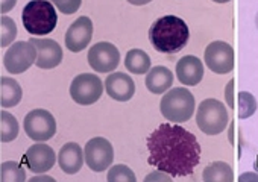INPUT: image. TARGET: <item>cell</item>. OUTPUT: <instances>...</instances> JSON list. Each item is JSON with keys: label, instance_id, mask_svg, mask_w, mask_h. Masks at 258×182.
Wrapping results in <instances>:
<instances>
[{"label": "cell", "instance_id": "obj_15", "mask_svg": "<svg viewBox=\"0 0 258 182\" xmlns=\"http://www.w3.org/2000/svg\"><path fill=\"white\" fill-rule=\"evenodd\" d=\"M105 88L108 96L117 102H127L136 94V84L133 78L123 72H115L108 75L105 81Z\"/></svg>", "mask_w": 258, "mask_h": 182}, {"label": "cell", "instance_id": "obj_20", "mask_svg": "<svg viewBox=\"0 0 258 182\" xmlns=\"http://www.w3.org/2000/svg\"><path fill=\"white\" fill-rule=\"evenodd\" d=\"M124 67L129 73L145 75L151 70V58L145 50L131 49L124 56Z\"/></svg>", "mask_w": 258, "mask_h": 182}, {"label": "cell", "instance_id": "obj_5", "mask_svg": "<svg viewBox=\"0 0 258 182\" xmlns=\"http://www.w3.org/2000/svg\"><path fill=\"white\" fill-rule=\"evenodd\" d=\"M229 117L225 105L216 99H205L198 106L196 123L199 129L207 135L222 134L228 126Z\"/></svg>", "mask_w": 258, "mask_h": 182}, {"label": "cell", "instance_id": "obj_8", "mask_svg": "<svg viewBox=\"0 0 258 182\" xmlns=\"http://www.w3.org/2000/svg\"><path fill=\"white\" fill-rule=\"evenodd\" d=\"M25 131L34 141H47L56 132V120L46 109H32L23 122Z\"/></svg>", "mask_w": 258, "mask_h": 182}, {"label": "cell", "instance_id": "obj_10", "mask_svg": "<svg viewBox=\"0 0 258 182\" xmlns=\"http://www.w3.org/2000/svg\"><path fill=\"white\" fill-rule=\"evenodd\" d=\"M85 162L93 171H103L106 170L114 159V149L106 138L94 137L91 138L84 149Z\"/></svg>", "mask_w": 258, "mask_h": 182}, {"label": "cell", "instance_id": "obj_32", "mask_svg": "<svg viewBox=\"0 0 258 182\" xmlns=\"http://www.w3.org/2000/svg\"><path fill=\"white\" fill-rule=\"evenodd\" d=\"M131 5H136V7H143V5H148L152 0H127Z\"/></svg>", "mask_w": 258, "mask_h": 182}, {"label": "cell", "instance_id": "obj_2", "mask_svg": "<svg viewBox=\"0 0 258 182\" xmlns=\"http://www.w3.org/2000/svg\"><path fill=\"white\" fill-rule=\"evenodd\" d=\"M190 38L187 23L176 16H164L154 22L149 29V40L155 50L161 53H178L181 52Z\"/></svg>", "mask_w": 258, "mask_h": 182}, {"label": "cell", "instance_id": "obj_23", "mask_svg": "<svg viewBox=\"0 0 258 182\" xmlns=\"http://www.w3.org/2000/svg\"><path fill=\"white\" fill-rule=\"evenodd\" d=\"M0 170H2V174H0L2 182H25L26 180V171L20 162L7 161L2 164Z\"/></svg>", "mask_w": 258, "mask_h": 182}, {"label": "cell", "instance_id": "obj_26", "mask_svg": "<svg viewBox=\"0 0 258 182\" xmlns=\"http://www.w3.org/2000/svg\"><path fill=\"white\" fill-rule=\"evenodd\" d=\"M0 25H2V40H0V46L7 47L10 46L17 35V26L14 23V20L8 16H2V20H0Z\"/></svg>", "mask_w": 258, "mask_h": 182}, {"label": "cell", "instance_id": "obj_13", "mask_svg": "<svg viewBox=\"0 0 258 182\" xmlns=\"http://www.w3.org/2000/svg\"><path fill=\"white\" fill-rule=\"evenodd\" d=\"M93 38V22L82 16L78 20H75L70 28L66 32V47L73 52H82L84 49H87L88 43Z\"/></svg>", "mask_w": 258, "mask_h": 182}, {"label": "cell", "instance_id": "obj_31", "mask_svg": "<svg viewBox=\"0 0 258 182\" xmlns=\"http://www.w3.org/2000/svg\"><path fill=\"white\" fill-rule=\"evenodd\" d=\"M238 180H256L258 182V173L255 171V173H244V174H241L240 177H238Z\"/></svg>", "mask_w": 258, "mask_h": 182}, {"label": "cell", "instance_id": "obj_33", "mask_svg": "<svg viewBox=\"0 0 258 182\" xmlns=\"http://www.w3.org/2000/svg\"><path fill=\"white\" fill-rule=\"evenodd\" d=\"M38 180H49V182H53V177H50V176H41V174L38 173V176H35V177L31 179V182H38Z\"/></svg>", "mask_w": 258, "mask_h": 182}, {"label": "cell", "instance_id": "obj_22", "mask_svg": "<svg viewBox=\"0 0 258 182\" xmlns=\"http://www.w3.org/2000/svg\"><path fill=\"white\" fill-rule=\"evenodd\" d=\"M0 120H2V131H0V140H2V143H10V141L16 140L19 135L17 118L11 112L2 109Z\"/></svg>", "mask_w": 258, "mask_h": 182}, {"label": "cell", "instance_id": "obj_7", "mask_svg": "<svg viewBox=\"0 0 258 182\" xmlns=\"http://www.w3.org/2000/svg\"><path fill=\"white\" fill-rule=\"evenodd\" d=\"M204 61L213 73L226 75L235 67V52L225 41H213L205 49Z\"/></svg>", "mask_w": 258, "mask_h": 182}, {"label": "cell", "instance_id": "obj_28", "mask_svg": "<svg viewBox=\"0 0 258 182\" xmlns=\"http://www.w3.org/2000/svg\"><path fill=\"white\" fill-rule=\"evenodd\" d=\"M170 177L172 176L169 173H164V171L158 170V171H155L152 174H148L145 177V182H151V180H170Z\"/></svg>", "mask_w": 258, "mask_h": 182}, {"label": "cell", "instance_id": "obj_11", "mask_svg": "<svg viewBox=\"0 0 258 182\" xmlns=\"http://www.w3.org/2000/svg\"><path fill=\"white\" fill-rule=\"evenodd\" d=\"M87 59H88L90 67L94 72L111 73L120 64V52L114 44L108 41H102V43L94 44L88 50Z\"/></svg>", "mask_w": 258, "mask_h": 182}, {"label": "cell", "instance_id": "obj_16", "mask_svg": "<svg viewBox=\"0 0 258 182\" xmlns=\"http://www.w3.org/2000/svg\"><path fill=\"white\" fill-rule=\"evenodd\" d=\"M176 76L182 85H198L204 78V66L198 56L187 55L176 64Z\"/></svg>", "mask_w": 258, "mask_h": 182}, {"label": "cell", "instance_id": "obj_19", "mask_svg": "<svg viewBox=\"0 0 258 182\" xmlns=\"http://www.w3.org/2000/svg\"><path fill=\"white\" fill-rule=\"evenodd\" d=\"M0 87H2V91H0V103H2V108H13L16 105H19V102L22 100V87L20 84L13 79V78H2L0 79Z\"/></svg>", "mask_w": 258, "mask_h": 182}, {"label": "cell", "instance_id": "obj_9", "mask_svg": "<svg viewBox=\"0 0 258 182\" xmlns=\"http://www.w3.org/2000/svg\"><path fill=\"white\" fill-rule=\"evenodd\" d=\"M37 55V49L31 41H17L4 56L5 69L13 75L25 73L32 64H35Z\"/></svg>", "mask_w": 258, "mask_h": 182}, {"label": "cell", "instance_id": "obj_17", "mask_svg": "<svg viewBox=\"0 0 258 182\" xmlns=\"http://www.w3.org/2000/svg\"><path fill=\"white\" fill-rule=\"evenodd\" d=\"M85 161V155L78 143H67L61 147L58 155V162L62 171L69 174H75L82 168Z\"/></svg>", "mask_w": 258, "mask_h": 182}, {"label": "cell", "instance_id": "obj_14", "mask_svg": "<svg viewBox=\"0 0 258 182\" xmlns=\"http://www.w3.org/2000/svg\"><path fill=\"white\" fill-rule=\"evenodd\" d=\"M37 49V61L35 66L43 70L55 69L62 61V49L55 40L49 38H31L29 40Z\"/></svg>", "mask_w": 258, "mask_h": 182}, {"label": "cell", "instance_id": "obj_18", "mask_svg": "<svg viewBox=\"0 0 258 182\" xmlns=\"http://www.w3.org/2000/svg\"><path fill=\"white\" fill-rule=\"evenodd\" d=\"M146 88L154 94L166 93L173 85V73L163 66H157L146 73Z\"/></svg>", "mask_w": 258, "mask_h": 182}, {"label": "cell", "instance_id": "obj_36", "mask_svg": "<svg viewBox=\"0 0 258 182\" xmlns=\"http://www.w3.org/2000/svg\"><path fill=\"white\" fill-rule=\"evenodd\" d=\"M255 25H256V29H258V13H256V17H255Z\"/></svg>", "mask_w": 258, "mask_h": 182}, {"label": "cell", "instance_id": "obj_12", "mask_svg": "<svg viewBox=\"0 0 258 182\" xmlns=\"http://www.w3.org/2000/svg\"><path fill=\"white\" fill-rule=\"evenodd\" d=\"M55 161H56V155L53 149L47 144H43L41 141L31 146L23 155L25 165L28 167V170L34 173L49 171L55 165Z\"/></svg>", "mask_w": 258, "mask_h": 182}, {"label": "cell", "instance_id": "obj_30", "mask_svg": "<svg viewBox=\"0 0 258 182\" xmlns=\"http://www.w3.org/2000/svg\"><path fill=\"white\" fill-rule=\"evenodd\" d=\"M17 4V0H2V7H0V11H2V16L5 13H10Z\"/></svg>", "mask_w": 258, "mask_h": 182}, {"label": "cell", "instance_id": "obj_29", "mask_svg": "<svg viewBox=\"0 0 258 182\" xmlns=\"http://www.w3.org/2000/svg\"><path fill=\"white\" fill-rule=\"evenodd\" d=\"M234 87H235V81L231 79V81L228 82V88H226V100H228V105H229L231 108H234V96H232Z\"/></svg>", "mask_w": 258, "mask_h": 182}, {"label": "cell", "instance_id": "obj_3", "mask_svg": "<svg viewBox=\"0 0 258 182\" xmlns=\"http://www.w3.org/2000/svg\"><path fill=\"white\" fill-rule=\"evenodd\" d=\"M22 22L29 34L43 37L56 28L58 16L49 0H31L23 8Z\"/></svg>", "mask_w": 258, "mask_h": 182}, {"label": "cell", "instance_id": "obj_25", "mask_svg": "<svg viewBox=\"0 0 258 182\" xmlns=\"http://www.w3.org/2000/svg\"><path fill=\"white\" fill-rule=\"evenodd\" d=\"M106 179H108V182H117V180L118 182H136V174L127 165L117 164V165L111 167Z\"/></svg>", "mask_w": 258, "mask_h": 182}, {"label": "cell", "instance_id": "obj_21", "mask_svg": "<svg viewBox=\"0 0 258 182\" xmlns=\"http://www.w3.org/2000/svg\"><path fill=\"white\" fill-rule=\"evenodd\" d=\"M202 177L205 182H232L234 173L229 164L223 161H216L205 167Z\"/></svg>", "mask_w": 258, "mask_h": 182}, {"label": "cell", "instance_id": "obj_35", "mask_svg": "<svg viewBox=\"0 0 258 182\" xmlns=\"http://www.w3.org/2000/svg\"><path fill=\"white\" fill-rule=\"evenodd\" d=\"M213 2H216V4H228L229 0H213Z\"/></svg>", "mask_w": 258, "mask_h": 182}, {"label": "cell", "instance_id": "obj_34", "mask_svg": "<svg viewBox=\"0 0 258 182\" xmlns=\"http://www.w3.org/2000/svg\"><path fill=\"white\" fill-rule=\"evenodd\" d=\"M253 171L258 173V156H256V159H255V162H253Z\"/></svg>", "mask_w": 258, "mask_h": 182}, {"label": "cell", "instance_id": "obj_1", "mask_svg": "<svg viewBox=\"0 0 258 182\" xmlns=\"http://www.w3.org/2000/svg\"><path fill=\"white\" fill-rule=\"evenodd\" d=\"M148 162L170 176H190L201 161L195 134L175 123L160 125L148 138Z\"/></svg>", "mask_w": 258, "mask_h": 182}, {"label": "cell", "instance_id": "obj_24", "mask_svg": "<svg viewBox=\"0 0 258 182\" xmlns=\"http://www.w3.org/2000/svg\"><path fill=\"white\" fill-rule=\"evenodd\" d=\"M256 111V100L255 97L247 93V91H241L238 93V118H247L250 115H253Z\"/></svg>", "mask_w": 258, "mask_h": 182}, {"label": "cell", "instance_id": "obj_27", "mask_svg": "<svg viewBox=\"0 0 258 182\" xmlns=\"http://www.w3.org/2000/svg\"><path fill=\"white\" fill-rule=\"evenodd\" d=\"M49 2H52L58 8L59 13H62L66 16H70V14L76 13L81 8L82 0H49Z\"/></svg>", "mask_w": 258, "mask_h": 182}, {"label": "cell", "instance_id": "obj_4", "mask_svg": "<svg viewBox=\"0 0 258 182\" xmlns=\"http://www.w3.org/2000/svg\"><path fill=\"white\" fill-rule=\"evenodd\" d=\"M195 106L196 103L193 94L182 87L169 90L160 102L161 114L172 123H182L190 120L195 112Z\"/></svg>", "mask_w": 258, "mask_h": 182}, {"label": "cell", "instance_id": "obj_6", "mask_svg": "<svg viewBox=\"0 0 258 182\" xmlns=\"http://www.w3.org/2000/svg\"><path fill=\"white\" fill-rule=\"evenodd\" d=\"M103 93V84L99 76L91 73L78 75L70 85V96L79 105L96 103Z\"/></svg>", "mask_w": 258, "mask_h": 182}]
</instances>
